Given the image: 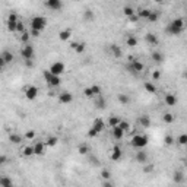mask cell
I'll list each match as a JSON object with an SVG mask.
<instances>
[{
  "instance_id": "obj_1",
  "label": "cell",
  "mask_w": 187,
  "mask_h": 187,
  "mask_svg": "<svg viewBox=\"0 0 187 187\" xmlns=\"http://www.w3.org/2000/svg\"><path fill=\"white\" fill-rule=\"evenodd\" d=\"M184 25H186L184 24V19L177 18V19H173L167 25L165 31H167L170 35H180V34L183 32V29H184Z\"/></svg>"
},
{
  "instance_id": "obj_2",
  "label": "cell",
  "mask_w": 187,
  "mask_h": 187,
  "mask_svg": "<svg viewBox=\"0 0 187 187\" xmlns=\"http://www.w3.org/2000/svg\"><path fill=\"white\" fill-rule=\"evenodd\" d=\"M132 146H134V148L138 149H143L146 145H148V136L146 134H134L133 138H132Z\"/></svg>"
},
{
  "instance_id": "obj_3",
  "label": "cell",
  "mask_w": 187,
  "mask_h": 187,
  "mask_svg": "<svg viewBox=\"0 0 187 187\" xmlns=\"http://www.w3.org/2000/svg\"><path fill=\"white\" fill-rule=\"evenodd\" d=\"M43 76H44V79L47 81V83L51 88H57V86H60V83H62V77L51 75V73H50V70H44Z\"/></svg>"
},
{
  "instance_id": "obj_4",
  "label": "cell",
  "mask_w": 187,
  "mask_h": 187,
  "mask_svg": "<svg viewBox=\"0 0 187 187\" xmlns=\"http://www.w3.org/2000/svg\"><path fill=\"white\" fill-rule=\"evenodd\" d=\"M47 26V19L44 16H34L31 19V29H37V31H43Z\"/></svg>"
},
{
  "instance_id": "obj_5",
  "label": "cell",
  "mask_w": 187,
  "mask_h": 187,
  "mask_svg": "<svg viewBox=\"0 0 187 187\" xmlns=\"http://www.w3.org/2000/svg\"><path fill=\"white\" fill-rule=\"evenodd\" d=\"M50 73L54 75V76H62L64 70H66V66H64V63L63 62H54L51 66H50Z\"/></svg>"
},
{
  "instance_id": "obj_6",
  "label": "cell",
  "mask_w": 187,
  "mask_h": 187,
  "mask_svg": "<svg viewBox=\"0 0 187 187\" xmlns=\"http://www.w3.org/2000/svg\"><path fill=\"white\" fill-rule=\"evenodd\" d=\"M24 94H25V96H26V100L32 101L38 96V88L35 86V85H29V86H26L24 89Z\"/></svg>"
},
{
  "instance_id": "obj_7",
  "label": "cell",
  "mask_w": 187,
  "mask_h": 187,
  "mask_svg": "<svg viewBox=\"0 0 187 187\" xmlns=\"http://www.w3.org/2000/svg\"><path fill=\"white\" fill-rule=\"evenodd\" d=\"M34 54H35V51H34L32 45H29V44L24 45V47H22V50H21V56H22V58H24V60H32Z\"/></svg>"
},
{
  "instance_id": "obj_8",
  "label": "cell",
  "mask_w": 187,
  "mask_h": 187,
  "mask_svg": "<svg viewBox=\"0 0 187 187\" xmlns=\"http://www.w3.org/2000/svg\"><path fill=\"white\" fill-rule=\"evenodd\" d=\"M127 69H129V72L132 73H140L145 70V66L143 63L139 62V60H134V62H130V64L127 66Z\"/></svg>"
},
{
  "instance_id": "obj_9",
  "label": "cell",
  "mask_w": 187,
  "mask_h": 187,
  "mask_svg": "<svg viewBox=\"0 0 187 187\" xmlns=\"http://www.w3.org/2000/svg\"><path fill=\"white\" fill-rule=\"evenodd\" d=\"M18 16L15 13H10L9 15V19H7V29H9L10 32H16V29H18Z\"/></svg>"
},
{
  "instance_id": "obj_10",
  "label": "cell",
  "mask_w": 187,
  "mask_h": 187,
  "mask_svg": "<svg viewBox=\"0 0 187 187\" xmlns=\"http://www.w3.org/2000/svg\"><path fill=\"white\" fill-rule=\"evenodd\" d=\"M44 6L48 7V9H51V10H62L63 2L62 0H47V2L44 3Z\"/></svg>"
},
{
  "instance_id": "obj_11",
  "label": "cell",
  "mask_w": 187,
  "mask_h": 187,
  "mask_svg": "<svg viewBox=\"0 0 187 187\" xmlns=\"http://www.w3.org/2000/svg\"><path fill=\"white\" fill-rule=\"evenodd\" d=\"M13 60V54L10 53V51H7V50H5L3 53H2V56H0V64H2V67H5L7 63H10Z\"/></svg>"
},
{
  "instance_id": "obj_12",
  "label": "cell",
  "mask_w": 187,
  "mask_h": 187,
  "mask_svg": "<svg viewBox=\"0 0 187 187\" xmlns=\"http://www.w3.org/2000/svg\"><path fill=\"white\" fill-rule=\"evenodd\" d=\"M72 101H73V95L70 92H62L58 95V102L60 104H70Z\"/></svg>"
},
{
  "instance_id": "obj_13",
  "label": "cell",
  "mask_w": 187,
  "mask_h": 187,
  "mask_svg": "<svg viewBox=\"0 0 187 187\" xmlns=\"http://www.w3.org/2000/svg\"><path fill=\"white\" fill-rule=\"evenodd\" d=\"M91 127H92L94 130H95V132L101 133L102 130L105 129V123H104V120H102V119H95V120H94V123H92Z\"/></svg>"
},
{
  "instance_id": "obj_14",
  "label": "cell",
  "mask_w": 187,
  "mask_h": 187,
  "mask_svg": "<svg viewBox=\"0 0 187 187\" xmlns=\"http://www.w3.org/2000/svg\"><path fill=\"white\" fill-rule=\"evenodd\" d=\"M121 157H123V151H121V148L119 145H115L113 148V151H111V159L113 161H120Z\"/></svg>"
},
{
  "instance_id": "obj_15",
  "label": "cell",
  "mask_w": 187,
  "mask_h": 187,
  "mask_svg": "<svg viewBox=\"0 0 187 187\" xmlns=\"http://www.w3.org/2000/svg\"><path fill=\"white\" fill-rule=\"evenodd\" d=\"M45 142H35V145H34V152H35V155H44V152H45Z\"/></svg>"
},
{
  "instance_id": "obj_16",
  "label": "cell",
  "mask_w": 187,
  "mask_h": 187,
  "mask_svg": "<svg viewBox=\"0 0 187 187\" xmlns=\"http://www.w3.org/2000/svg\"><path fill=\"white\" fill-rule=\"evenodd\" d=\"M145 40H146V43H148L149 45H157V44H158V37L152 32L146 34V35H145Z\"/></svg>"
},
{
  "instance_id": "obj_17",
  "label": "cell",
  "mask_w": 187,
  "mask_h": 187,
  "mask_svg": "<svg viewBox=\"0 0 187 187\" xmlns=\"http://www.w3.org/2000/svg\"><path fill=\"white\" fill-rule=\"evenodd\" d=\"M164 101H165V104H167V105H171V107H173V105H175V104H177V96L170 92V94H167V95H165Z\"/></svg>"
},
{
  "instance_id": "obj_18",
  "label": "cell",
  "mask_w": 187,
  "mask_h": 187,
  "mask_svg": "<svg viewBox=\"0 0 187 187\" xmlns=\"http://www.w3.org/2000/svg\"><path fill=\"white\" fill-rule=\"evenodd\" d=\"M151 12H152V10L146 9V7H142V9H138L136 15H138V18H139V19H148L149 15H151Z\"/></svg>"
},
{
  "instance_id": "obj_19",
  "label": "cell",
  "mask_w": 187,
  "mask_h": 187,
  "mask_svg": "<svg viewBox=\"0 0 187 187\" xmlns=\"http://www.w3.org/2000/svg\"><path fill=\"white\" fill-rule=\"evenodd\" d=\"M136 161L140 164H146V161H148V154L143 152L142 149H139V152H136Z\"/></svg>"
},
{
  "instance_id": "obj_20",
  "label": "cell",
  "mask_w": 187,
  "mask_h": 187,
  "mask_svg": "<svg viewBox=\"0 0 187 187\" xmlns=\"http://www.w3.org/2000/svg\"><path fill=\"white\" fill-rule=\"evenodd\" d=\"M70 37H72V29H63L58 32V38L62 41H67V40H70Z\"/></svg>"
},
{
  "instance_id": "obj_21",
  "label": "cell",
  "mask_w": 187,
  "mask_h": 187,
  "mask_svg": "<svg viewBox=\"0 0 187 187\" xmlns=\"http://www.w3.org/2000/svg\"><path fill=\"white\" fill-rule=\"evenodd\" d=\"M138 121H139V124L142 126V127H149V126H151V117H149V115H146V114L140 115Z\"/></svg>"
},
{
  "instance_id": "obj_22",
  "label": "cell",
  "mask_w": 187,
  "mask_h": 187,
  "mask_svg": "<svg viewBox=\"0 0 187 187\" xmlns=\"http://www.w3.org/2000/svg\"><path fill=\"white\" fill-rule=\"evenodd\" d=\"M110 51L113 53V56L117 58H120L121 56H123V51H121V48L119 47V45H115V44H113V45H110Z\"/></svg>"
},
{
  "instance_id": "obj_23",
  "label": "cell",
  "mask_w": 187,
  "mask_h": 187,
  "mask_svg": "<svg viewBox=\"0 0 187 187\" xmlns=\"http://www.w3.org/2000/svg\"><path fill=\"white\" fill-rule=\"evenodd\" d=\"M123 136H124V132L117 126V127H113V138H114L115 140H120L123 139Z\"/></svg>"
},
{
  "instance_id": "obj_24",
  "label": "cell",
  "mask_w": 187,
  "mask_h": 187,
  "mask_svg": "<svg viewBox=\"0 0 187 187\" xmlns=\"http://www.w3.org/2000/svg\"><path fill=\"white\" fill-rule=\"evenodd\" d=\"M120 123H121V119L119 115H111L110 119H108V126L110 127H117Z\"/></svg>"
},
{
  "instance_id": "obj_25",
  "label": "cell",
  "mask_w": 187,
  "mask_h": 187,
  "mask_svg": "<svg viewBox=\"0 0 187 187\" xmlns=\"http://www.w3.org/2000/svg\"><path fill=\"white\" fill-rule=\"evenodd\" d=\"M151 58H152L155 63H162L164 62V54L161 53V51H152Z\"/></svg>"
},
{
  "instance_id": "obj_26",
  "label": "cell",
  "mask_w": 187,
  "mask_h": 187,
  "mask_svg": "<svg viewBox=\"0 0 187 187\" xmlns=\"http://www.w3.org/2000/svg\"><path fill=\"white\" fill-rule=\"evenodd\" d=\"M145 91L149 94H157V86L154 85V82H145Z\"/></svg>"
},
{
  "instance_id": "obj_27",
  "label": "cell",
  "mask_w": 187,
  "mask_h": 187,
  "mask_svg": "<svg viewBox=\"0 0 187 187\" xmlns=\"http://www.w3.org/2000/svg\"><path fill=\"white\" fill-rule=\"evenodd\" d=\"M57 143H58V138H56V136H50L45 140V145H47L48 148H54Z\"/></svg>"
},
{
  "instance_id": "obj_28",
  "label": "cell",
  "mask_w": 187,
  "mask_h": 187,
  "mask_svg": "<svg viewBox=\"0 0 187 187\" xmlns=\"http://www.w3.org/2000/svg\"><path fill=\"white\" fill-rule=\"evenodd\" d=\"M173 180H174V183H175V184H180V183H183V180H184V175H183L181 171H174Z\"/></svg>"
},
{
  "instance_id": "obj_29",
  "label": "cell",
  "mask_w": 187,
  "mask_h": 187,
  "mask_svg": "<svg viewBox=\"0 0 187 187\" xmlns=\"http://www.w3.org/2000/svg\"><path fill=\"white\" fill-rule=\"evenodd\" d=\"M22 155L24 157H32V155H35V152H34V146H25V148H22Z\"/></svg>"
},
{
  "instance_id": "obj_30",
  "label": "cell",
  "mask_w": 187,
  "mask_h": 187,
  "mask_svg": "<svg viewBox=\"0 0 187 187\" xmlns=\"http://www.w3.org/2000/svg\"><path fill=\"white\" fill-rule=\"evenodd\" d=\"M126 44H127V47H136L138 45V38L134 35H129L127 40H126Z\"/></svg>"
},
{
  "instance_id": "obj_31",
  "label": "cell",
  "mask_w": 187,
  "mask_h": 187,
  "mask_svg": "<svg viewBox=\"0 0 187 187\" xmlns=\"http://www.w3.org/2000/svg\"><path fill=\"white\" fill-rule=\"evenodd\" d=\"M123 13H124V16H127V18H132L133 15H136V12H134V9L132 6H124V7H123Z\"/></svg>"
},
{
  "instance_id": "obj_32",
  "label": "cell",
  "mask_w": 187,
  "mask_h": 187,
  "mask_svg": "<svg viewBox=\"0 0 187 187\" xmlns=\"http://www.w3.org/2000/svg\"><path fill=\"white\" fill-rule=\"evenodd\" d=\"M174 120H175V117H174L171 113H165V114L162 115V121L164 123H167V124H171Z\"/></svg>"
},
{
  "instance_id": "obj_33",
  "label": "cell",
  "mask_w": 187,
  "mask_h": 187,
  "mask_svg": "<svg viewBox=\"0 0 187 187\" xmlns=\"http://www.w3.org/2000/svg\"><path fill=\"white\" fill-rule=\"evenodd\" d=\"M9 140L12 142V143L18 145V143H21V142H22V136H21V134H16V133H12L9 136Z\"/></svg>"
},
{
  "instance_id": "obj_34",
  "label": "cell",
  "mask_w": 187,
  "mask_h": 187,
  "mask_svg": "<svg viewBox=\"0 0 187 187\" xmlns=\"http://www.w3.org/2000/svg\"><path fill=\"white\" fill-rule=\"evenodd\" d=\"M119 101H120V104H123V105H127L130 102V98H129V95H126V94H119Z\"/></svg>"
},
{
  "instance_id": "obj_35",
  "label": "cell",
  "mask_w": 187,
  "mask_h": 187,
  "mask_svg": "<svg viewBox=\"0 0 187 187\" xmlns=\"http://www.w3.org/2000/svg\"><path fill=\"white\" fill-rule=\"evenodd\" d=\"M77 152H79L81 155H86L88 152H89V146H88L86 143L79 145V148H77Z\"/></svg>"
},
{
  "instance_id": "obj_36",
  "label": "cell",
  "mask_w": 187,
  "mask_h": 187,
  "mask_svg": "<svg viewBox=\"0 0 187 187\" xmlns=\"http://www.w3.org/2000/svg\"><path fill=\"white\" fill-rule=\"evenodd\" d=\"M13 183L10 180L9 177H2L0 178V187H7V186H12Z\"/></svg>"
},
{
  "instance_id": "obj_37",
  "label": "cell",
  "mask_w": 187,
  "mask_h": 187,
  "mask_svg": "<svg viewBox=\"0 0 187 187\" xmlns=\"http://www.w3.org/2000/svg\"><path fill=\"white\" fill-rule=\"evenodd\" d=\"M177 142L181 146H187V133H183V134H180L177 138Z\"/></svg>"
},
{
  "instance_id": "obj_38",
  "label": "cell",
  "mask_w": 187,
  "mask_h": 187,
  "mask_svg": "<svg viewBox=\"0 0 187 187\" xmlns=\"http://www.w3.org/2000/svg\"><path fill=\"white\" fill-rule=\"evenodd\" d=\"M158 19H159V13H158V12H154V10H152V12H151V15H149L148 21H149V22H152V24H154V22H157Z\"/></svg>"
},
{
  "instance_id": "obj_39",
  "label": "cell",
  "mask_w": 187,
  "mask_h": 187,
  "mask_svg": "<svg viewBox=\"0 0 187 187\" xmlns=\"http://www.w3.org/2000/svg\"><path fill=\"white\" fill-rule=\"evenodd\" d=\"M29 37H31V34L25 31L24 34H21V41H22V43L26 45V44H28V41H29Z\"/></svg>"
},
{
  "instance_id": "obj_40",
  "label": "cell",
  "mask_w": 187,
  "mask_h": 187,
  "mask_svg": "<svg viewBox=\"0 0 187 187\" xmlns=\"http://www.w3.org/2000/svg\"><path fill=\"white\" fill-rule=\"evenodd\" d=\"M119 127H120L123 132H127V130H130V123L129 121H124V120H121V123L119 124Z\"/></svg>"
},
{
  "instance_id": "obj_41",
  "label": "cell",
  "mask_w": 187,
  "mask_h": 187,
  "mask_svg": "<svg viewBox=\"0 0 187 187\" xmlns=\"http://www.w3.org/2000/svg\"><path fill=\"white\" fill-rule=\"evenodd\" d=\"M83 95L86 96V98H94V92H92V88L91 86H88V88H85V89H83Z\"/></svg>"
},
{
  "instance_id": "obj_42",
  "label": "cell",
  "mask_w": 187,
  "mask_h": 187,
  "mask_svg": "<svg viewBox=\"0 0 187 187\" xmlns=\"http://www.w3.org/2000/svg\"><path fill=\"white\" fill-rule=\"evenodd\" d=\"M101 177H102L104 181H107V180H110L111 178V173L108 171V170H102V171H101Z\"/></svg>"
},
{
  "instance_id": "obj_43",
  "label": "cell",
  "mask_w": 187,
  "mask_h": 187,
  "mask_svg": "<svg viewBox=\"0 0 187 187\" xmlns=\"http://www.w3.org/2000/svg\"><path fill=\"white\" fill-rule=\"evenodd\" d=\"M25 139H28V140L35 139V132H34V130H28V132L25 133Z\"/></svg>"
},
{
  "instance_id": "obj_44",
  "label": "cell",
  "mask_w": 187,
  "mask_h": 187,
  "mask_svg": "<svg viewBox=\"0 0 187 187\" xmlns=\"http://www.w3.org/2000/svg\"><path fill=\"white\" fill-rule=\"evenodd\" d=\"M164 142H165V145H168V146H170V145L174 143V138L171 136V134H167V136L164 138Z\"/></svg>"
},
{
  "instance_id": "obj_45",
  "label": "cell",
  "mask_w": 187,
  "mask_h": 187,
  "mask_svg": "<svg viewBox=\"0 0 187 187\" xmlns=\"http://www.w3.org/2000/svg\"><path fill=\"white\" fill-rule=\"evenodd\" d=\"M83 18H85L86 21H92L95 16H94V12H91V10H86V12L83 13Z\"/></svg>"
},
{
  "instance_id": "obj_46",
  "label": "cell",
  "mask_w": 187,
  "mask_h": 187,
  "mask_svg": "<svg viewBox=\"0 0 187 187\" xmlns=\"http://www.w3.org/2000/svg\"><path fill=\"white\" fill-rule=\"evenodd\" d=\"M75 51H76V53H83V51H85V43H79L77 44V47H76V50H75Z\"/></svg>"
},
{
  "instance_id": "obj_47",
  "label": "cell",
  "mask_w": 187,
  "mask_h": 187,
  "mask_svg": "<svg viewBox=\"0 0 187 187\" xmlns=\"http://www.w3.org/2000/svg\"><path fill=\"white\" fill-rule=\"evenodd\" d=\"M92 92H94V95H100V94H101V88L100 86H98V85H92Z\"/></svg>"
},
{
  "instance_id": "obj_48",
  "label": "cell",
  "mask_w": 187,
  "mask_h": 187,
  "mask_svg": "<svg viewBox=\"0 0 187 187\" xmlns=\"http://www.w3.org/2000/svg\"><path fill=\"white\" fill-rule=\"evenodd\" d=\"M98 134H100V133H98V132H95V130L92 129V127L88 130V136H89V138H96Z\"/></svg>"
},
{
  "instance_id": "obj_49",
  "label": "cell",
  "mask_w": 187,
  "mask_h": 187,
  "mask_svg": "<svg viewBox=\"0 0 187 187\" xmlns=\"http://www.w3.org/2000/svg\"><path fill=\"white\" fill-rule=\"evenodd\" d=\"M154 165H152V164H149V165H146V167H145V173H152V171H154Z\"/></svg>"
},
{
  "instance_id": "obj_50",
  "label": "cell",
  "mask_w": 187,
  "mask_h": 187,
  "mask_svg": "<svg viewBox=\"0 0 187 187\" xmlns=\"http://www.w3.org/2000/svg\"><path fill=\"white\" fill-rule=\"evenodd\" d=\"M159 77H161V73H159L158 70H155V72L152 73V79H154V81H158Z\"/></svg>"
},
{
  "instance_id": "obj_51",
  "label": "cell",
  "mask_w": 187,
  "mask_h": 187,
  "mask_svg": "<svg viewBox=\"0 0 187 187\" xmlns=\"http://www.w3.org/2000/svg\"><path fill=\"white\" fill-rule=\"evenodd\" d=\"M96 105L100 107V108H102V107L105 105V100H102V98H100V100L96 101Z\"/></svg>"
},
{
  "instance_id": "obj_52",
  "label": "cell",
  "mask_w": 187,
  "mask_h": 187,
  "mask_svg": "<svg viewBox=\"0 0 187 187\" xmlns=\"http://www.w3.org/2000/svg\"><path fill=\"white\" fill-rule=\"evenodd\" d=\"M29 34H31V37H40V31H37V29H31Z\"/></svg>"
},
{
  "instance_id": "obj_53",
  "label": "cell",
  "mask_w": 187,
  "mask_h": 187,
  "mask_svg": "<svg viewBox=\"0 0 187 187\" xmlns=\"http://www.w3.org/2000/svg\"><path fill=\"white\" fill-rule=\"evenodd\" d=\"M102 187H114V186H113V183L110 180H107V181H102Z\"/></svg>"
},
{
  "instance_id": "obj_54",
  "label": "cell",
  "mask_w": 187,
  "mask_h": 187,
  "mask_svg": "<svg viewBox=\"0 0 187 187\" xmlns=\"http://www.w3.org/2000/svg\"><path fill=\"white\" fill-rule=\"evenodd\" d=\"M77 44H79V43H76V41H72V43H70V48H73V50H76Z\"/></svg>"
},
{
  "instance_id": "obj_55",
  "label": "cell",
  "mask_w": 187,
  "mask_h": 187,
  "mask_svg": "<svg viewBox=\"0 0 187 187\" xmlns=\"http://www.w3.org/2000/svg\"><path fill=\"white\" fill-rule=\"evenodd\" d=\"M0 164H2V165H5V164H6V157H5V155H2V157H0Z\"/></svg>"
},
{
  "instance_id": "obj_56",
  "label": "cell",
  "mask_w": 187,
  "mask_h": 187,
  "mask_svg": "<svg viewBox=\"0 0 187 187\" xmlns=\"http://www.w3.org/2000/svg\"><path fill=\"white\" fill-rule=\"evenodd\" d=\"M138 19H139V18H138V15H133L132 18H129V21H132V22H136Z\"/></svg>"
},
{
  "instance_id": "obj_57",
  "label": "cell",
  "mask_w": 187,
  "mask_h": 187,
  "mask_svg": "<svg viewBox=\"0 0 187 187\" xmlns=\"http://www.w3.org/2000/svg\"><path fill=\"white\" fill-rule=\"evenodd\" d=\"M26 66H28V67L32 66V60H26Z\"/></svg>"
},
{
  "instance_id": "obj_58",
  "label": "cell",
  "mask_w": 187,
  "mask_h": 187,
  "mask_svg": "<svg viewBox=\"0 0 187 187\" xmlns=\"http://www.w3.org/2000/svg\"><path fill=\"white\" fill-rule=\"evenodd\" d=\"M184 79H186V81H187V70H186V72H184Z\"/></svg>"
},
{
  "instance_id": "obj_59",
  "label": "cell",
  "mask_w": 187,
  "mask_h": 187,
  "mask_svg": "<svg viewBox=\"0 0 187 187\" xmlns=\"http://www.w3.org/2000/svg\"><path fill=\"white\" fill-rule=\"evenodd\" d=\"M7 187H15V186H13V184H12V186H7Z\"/></svg>"
}]
</instances>
